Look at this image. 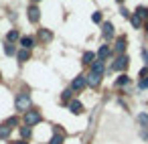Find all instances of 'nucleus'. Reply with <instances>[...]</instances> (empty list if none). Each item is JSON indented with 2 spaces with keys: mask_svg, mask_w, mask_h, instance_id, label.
<instances>
[{
  "mask_svg": "<svg viewBox=\"0 0 148 144\" xmlns=\"http://www.w3.org/2000/svg\"><path fill=\"white\" fill-rule=\"evenodd\" d=\"M14 106L16 110H31V93H18L16 99H14Z\"/></svg>",
  "mask_w": 148,
  "mask_h": 144,
  "instance_id": "obj_1",
  "label": "nucleus"
},
{
  "mask_svg": "<svg viewBox=\"0 0 148 144\" xmlns=\"http://www.w3.org/2000/svg\"><path fill=\"white\" fill-rule=\"evenodd\" d=\"M142 59H144V65H148V51L142 49Z\"/></svg>",
  "mask_w": 148,
  "mask_h": 144,
  "instance_id": "obj_30",
  "label": "nucleus"
},
{
  "mask_svg": "<svg viewBox=\"0 0 148 144\" xmlns=\"http://www.w3.org/2000/svg\"><path fill=\"white\" fill-rule=\"evenodd\" d=\"M49 144H63V134H55Z\"/></svg>",
  "mask_w": 148,
  "mask_h": 144,
  "instance_id": "obj_19",
  "label": "nucleus"
},
{
  "mask_svg": "<svg viewBox=\"0 0 148 144\" xmlns=\"http://www.w3.org/2000/svg\"><path fill=\"white\" fill-rule=\"evenodd\" d=\"M10 130H12L10 126L2 124V126H0V138H2V140H4V138H8V136H10Z\"/></svg>",
  "mask_w": 148,
  "mask_h": 144,
  "instance_id": "obj_12",
  "label": "nucleus"
},
{
  "mask_svg": "<svg viewBox=\"0 0 148 144\" xmlns=\"http://www.w3.org/2000/svg\"><path fill=\"white\" fill-rule=\"evenodd\" d=\"M128 63H130V59H128L126 55H120V57L112 63V71H122V69L128 67Z\"/></svg>",
  "mask_w": 148,
  "mask_h": 144,
  "instance_id": "obj_2",
  "label": "nucleus"
},
{
  "mask_svg": "<svg viewBox=\"0 0 148 144\" xmlns=\"http://www.w3.org/2000/svg\"><path fill=\"white\" fill-rule=\"evenodd\" d=\"M39 19H41L39 8H37V6H31V8H29V21H31V23H39Z\"/></svg>",
  "mask_w": 148,
  "mask_h": 144,
  "instance_id": "obj_5",
  "label": "nucleus"
},
{
  "mask_svg": "<svg viewBox=\"0 0 148 144\" xmlns=\"http://www.w3.org/2000/svg\"><path fill=\"white\" fill-rule=\"evenodd\" d=\"M21 134H23V138L31 136V128H29V126H23V128H21Z\"/></svg>",
  "mask_w": 148,
  "mask_h": 144,
  "instance_id": "obj_24",
  "label": "nucleus"
},
{
  "mask_svg": "<svg viewBox=\"0 0 148 144\" xmlns=\"http://www.w3.org/2000/svg\"><path fill=\"white\" fill-rule=\"evenodd\" d=\"M91 73H95V75H101V73H103V63H101V61H95V63H91Z\"/></svg>",
  "mask_w": 148,
  "mask_h": 144,
  "instance_id": "obj_11",
  "label": "nucleus"
},
{
  "mask_svg": "<svg viewBox=\"0 0 148 144\" xmlns=\"http://www.w3.org/2000/svg\"><path fill=\"white\" fill-rule=\"evenodd\" d=\"M124 49H126V39H120V41L116 43V51H118V53H124Z\"/></svg>",
  "mask_w": 148,
  "mask_h": 144,
  "instance_id": "obj_18",
  "label": "nucleus"
},
{
  "mask_svg": "<svg viewBox=\"0 0 148 144\" xmlns=\"http://www.w3.org/2000/svg\"><path fill=\"white\" fill-rule=\"evenodd\" d=\"M138 85H140V89H146V87H148V77H142Z\"/></svg>",
  "mask_w": 148,
  "mask_h": 144,
  "instance_id": "obj_26",
  "label": "nucleus"
},
{
  "mask_svg": "<svg viewBox=\"0 0 148 144\" xmlns=\"http://www.w3.org/2000/svg\"><path fill=\"white\" fill-rule=\"evenodd\" d=\"M85 79H87V85H91V87H95V85L99 83V79H101V75H95V73H89V75H87Z\"/></svg>",
  "mask_w": 148,
  "mask_h": 144,
  "instance_id": "obj_9",
  "label": "nucleus"
},
{
  "mask_svg": "<svg viewBox=\"0 0 148 144\" xmlns=\"http://www.w3.org/2000/svg\"><path fill=\"white\" fill-rule=\"evenodd\" d=\"M4 53H6L8 57H12V55H14V47H12L10 43H8V45H4Z\"/></svg>",
  "mask_w": 148,
  "mask_h": 144,
  "instance_id": "obj_21",
  "label": "nucleus"
},
{
  "mask_svg": "<svg viewBox=\"0 0 148 144\" xmlns=\"http://www.w3.org/2000/svg\"><path fill=\"white\" fill-rule=\"evenodd\" d=\"M71 93H73V89H71V87H69V89H65V91H63V95H61V99H63V101H69Z\"/></svg>",
  "mask_w": 148,
  "mask_h": 144,
  "instance_id": "obj_22",
  "label": "nucleus"
},
{
  "mask_svg": "<svg viewBox=\"0 0 148 144\" xmlns=\"http://www.w3.org/2000/svg\"><path fill=\"white\" fill-rule=\"evenodd\" d=\"M138 122H140L142 126H146V124H148V114H140V116H138Z\"/></svg>",
  "mask_w": 148,
  "mask_h": 144,
  "instance_id": "obj_23",
  "label": "nucleus"
},
{
  "mask_svg": "<svg viewBox=\"0 0 148 144\" xmlns=\"http://www.w3.org/2000/svg\"><path fill=\"white\" fill-rule=\"evenodd\" d=\"M51 37H53V35H51L49 31H41V39H45V41H49Z\"/></svg>",
  "mask_w": 148,
  "mask_h": 144,
  "instance_id": "obj_27",
  "label": "nucleus"
},
{
  "mask_svg": "<svg viewBox=\"0 0 148 144\" xmlns=\"http://www.w3.org/2000/svg\"><path fill=\"white\" fill-rule=\"evenodd\" d=\"M120 12H122V16H126V19H130V16H132V12H130L128 8H122Z\"/></svg>",
  "mask_w": 148,
  "mask_h": 144,
  "instance_id": "obj_28",
  "label": "nucleus"
},
{
  "mask_svg": "<svg viewBox=\"0 0 148 144\" xmlns=\"http://www.w3.org/2000/svg\"><path fill=\"white\" fill-rule=\"evenodd\" d=\"M130 19H132V25H134L136 29H140V27H142V16H138V14H132Z\"/></svg>",
  "mask_w": 148,
  "mask_h": 144,
  "instance_id": "obj_15",
  "label": "nucleus"
},
{
  "mask_svg": "<svg viewBox=\"0 0 148 144\" xmlns=\"http://www.w3.org/2000/svg\"><path fill=\"white\" fill-rule=\"evenodd\" d=\"M69 110H71V114H83V104L75 99V101L69 104Z\"/></svg>",
  "mask_w": 148,
  "mask_h": 144,
  "instance_id": "obj_8",
  "label": "nucleus"
},
{
  "mask_svg": "<svg viewBox=\"0 0 148 144\" xmlns=\"http://www.w3.org/2000/svg\"><path fill=\"white\" fill-rule=\"evenodd\" d=\"M21 35H18V31H10L8 35H6V39H8V43H14L16 39H18Z\"/></svg>",
  "mask_w": 148,
  "mask_h": 144,
  "instance_id": "obj_17",
  "label": "nucleus"
},
{
  "mask_svg": "<svg viewBox=\"0 0 148 144\" xmlns=\"http://www.w3.org/2000/svg\"><path fill=\"white\" fill-rule=\"evenodd\" d=\"M118 2H122V0H118Z\"/></svg>",
  "mask_w": 148,
  "mask_h": 144,
  "instance_id": "obj_32",
  "label": "nucleus"
},
{
  "mask_svg": "<svg viewBox=\"0 0 148 144\" xmlns=\"http://www.w3.org/2000/svg\"><path fill=\"white\" fill-rule=\"evenodd\" d=\"M37 2H39V0H37Z\"/></svg>",
  "mask_w": 148,
  "mask_h": 144,
  "instance_id": "obj_33",
  "label": "nucleus"
},
{
  "mask_svg": "<svg viewBox=\"0 0 148 144\" xmlns=\"http://www.w3.org/2000/svg\"><path fill=\"white\" fill-rule=\"evenodd\" d=\"M128 83H130V77H128V75H120L118 81H116V85H120V87H124V85H128Z\"/></svg>",
  "mask_w": 148,
  "mask_h": 144,
  "instance_id": "obj_14",
  "label": "nucleus"
},
{
  "mask_svg": "<svg viewBox=\"0 0 148 144\" xmlns=\"http://www.w3.org/2000/svg\"><path fill=\"white\" fill-rule=\"evenodd\" d=\"M93 59H95V53H91V51L83 53V63H93Z\"/></svg>",
  "mask_w": 148,
  "mask_h": 144,
  "instance_id": "obj_16",
  "label": "nucleus"
},
{
  "mask_svg": "<svg viewBox=\"0 0 148 144\" xmlns=\"http://www.w3.org/2000/svg\"><path fill=\"white\" fill-rule=\"evenodd\" d=\"M91 21L93 23H101V12H93L91 14Z\"/></svg>",
  "mask_w": 148,
  "mask_h": 144,
  "instance_id": "obj_25",
  "label": "nucleus"
},
{
  "mask_svg": "<svg viewBox=\"0 0 148 144\" xmlns=\"http://www.w3.org/2000/svg\"><path fill=\"white\" fill-rule=\"evenodd\" d=\"M101 29H103V37H106V39H110V37L114 35V25H112V23H103Z\"/></svg>",
  "mask_w": 148,
  "mask_h": 144,
  "instance_id": "obj_10",
  "label": "nucleus"
},
{
  "mask_svg": "<svg viewBox=\"0 0 148 144\" xmlns=\"http://www.w3.org/2000/svg\"><path fill=\"white\" fill-rule=\"evenodd\" d=\"M136 14L144 19V16H148V8H146V6H138V10H136Z\"/></svg>",
  "mask_w": 148,
  "mask_h": 144,
  "instance_id": "obj_20",
  "label": "nucleus"
},
{
  "mask_svg": "<svg viewBox=\"0 0 148 144\" xmlns=\"http://www.w3.org/2000/svg\"><path fill=\"white\" fill-rule=\"evenodd\" d=\"M25 122H27L29 126H35V124L41 122V114H39L37 110H29V112L25 114Z\"/></svg>",
  "mask_w": 148,
  "mask_h": 144,
  "instance_id": "obj_3",
  "label": "nucleus"
},
{
  "mask_svg": "<svg viewBox=\"0 0 148 144\" xmlns=\"http://www.w3.org/2000/svg\"><path fill=\"white\" fill-rule=\"evenodd\" d=\"M85 85H87V79H85L83 75H79V77H75V79H73V83H71V89H73V91H81Z\"/></svg>",
  "mask_w": 148,
  "mask_h": 144,
  "instance_id": "obj_4",
  "label": "nucleus"
},
{
  "mask_svg": "<svg viewBox=\"0 0 148 144\" xmlns=\"http://www.w3.org/2000/svg\"><path fill=\"white\" fill-rule=\"evenodd\" d=\"M21 45H23V49H33L35 47V39L33 37H21Z\"/></svg>",
  "mask_w": 148,
  "mask_h": 144,
  "instance_id": "obj_7",
  "label": "nucleus"
},
{
  "mask_svg": "<svg viewBox=\"0 0 148 144\" xmlns=\"http://www.w3.org/2000/svg\"><path fill=\"white\" fill-rule=\"evenodd\" d=\"M16 124H18V120H16V118H10V120L6 122V126H10V128H12V126H16Z\"/></svg>",
  "mask_w": 148,
  "mask_h": 144,
  "instance_id": "obj_29",
  "label": "nucleus"
},
{
  "mask_svg": "<svg viewBox=\"0 0 148 144\" xmlns=\"http://www.w3.org/2000/svg\"><path fill=\"white\" fill-rule=\"evenodd\" d=\"M16 57H18V61H29V57H31V53H29L27 49H21V51L16 53Z\"/></svg>",
  "mask_w": 148,
  "mask_h": 144,
  "instance_id": "obj_13",
  "label": "nucleus"
},
{
  "mask_svg": "<svg viewBox=\"0 0 148 144\" xmlns=\"http://www.w3.org/2000/svg\"><path fill=\"white\" fill-rule=\"evenodd\" d=\"M14 144H27V140H16Z\"/></svg>",
  "mask_w": 148,
  "mask_h": 144,
  "instance_id": "obj_31",
  "label": "nucleus"
},
{
  "mask_svg": "<svg viewBox=\"0 0 148 144\" xmlns=\"http://www.w3.org/2000/svg\"><path fill=\"white\" fill-rule=\"evenodd\" d=\"M108 57H110V47H108V45L99 47V51H97V61H101V63H103Z\"/></svg>",
  "mask_w": 148,
  "mask_h": 144,
  "instance_id": "obj_6",
  "label": "nucleus"
}]
</instances>
